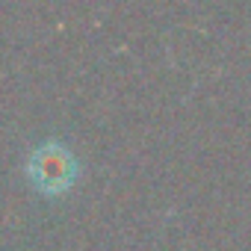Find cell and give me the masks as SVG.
<instances>
[{
	"mask_svg": "<svg viewBox=\"0 0 251 251\" xmlns=\"http://www.w3.org/2000/svg\"><path fill=\"white\" fill-rule=\"evenodd\" d=\"M27 172H30L33 183L42 186L45 192H62V189L74 180L77 166H74L71 154H68L62 145L48 142V145H42V148L33 151Z\"/></svg>",
	"mask_w": 251,
	"mask_h": 251,
	"instance_id": "6da1fadb",
	"label": "cell"
}]
</instances>
